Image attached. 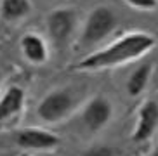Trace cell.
<instances>
[{"label": "cell", "mask_w": 158, "mask_h": 156, "mask_svg": "<svg viewBox=\"0 0 158 156\" xmlns=\"http://www.w3.org/2000/svg\"><path fill=\"white\" fill-rule=\"evenodd\" d=\"M155 43H156L155 37H151L148 33H129L125 37H122L120 40L113 42L106 49L94 52V54L84 57L82 61H78L73 66V69L90 71V69H104L123 64L127 61H132L143 55L149 49H153Z\"/></svg>", "instance_id": "6da1fadb"}, {"label": "cell", "mask_w": 158, "mask_h": 156, "mask_svg": "<svg viewBox=\"0 0 158 156\" xmlns=\"http://www.w3.org/2000/svg\"><path fill=\"white\" fill-rule=\"evenodd\" d=\"M116 26V18L110 7H96L89 14L87 21L82 33V42L84 43H96L108 37Z\"/></svg>", "instance_id": "7a4b0ae2"}, {"label": "cell", "mask_w": 158, "mask_h": 156, "mask_svg": "<svg viewBox=\"0 0 158 156\" xmlns=\"http://www.w3.org/2000/svg\"><path fill=\"white\" fill-rule=\"evenodd\" d=\"M71 108H73V97L70 92L54 90L40 101L37 113L44 121L52 123V121H59L63 116H66Z\"/></svg>", "instance_id": "3957f363"}, {"label": "cell", "mask_w": 158, "mask_h": 156, "mask_svg": "<svg viewBox=\"0 0 158 156\" xmlns=\"http://www.w3.org/2000/svg\"><path fill=\"white\" fill-rule=\"evenodd\" d=\"M77 23V14L71 9H56L47 18V30L56 43H64L71 37Z\"/></svg>", "instance_id": "277c9868"}, {"label": "cell", "mask_w": 158, "mask_h": 156, "mask_svg": "<svg viewBox=\"0 0 158 156\" xmlns=\"http://www.w3.org/2000/svg\"><path fill=\"white\" fill-rule=\"evenodd\" d=\"M111 118V104L104 97H94L87 102L82 113L85 127L89 130H99L110 121Z\"/></svg>", "instance_id": "5b68a950"}, {"label": "cell", "mask_w": 158, "mask_h": 156, "mask_svg": "<svg viewBox=\"0 0 158 156\" xmlns=\"http://www.w3.org/2000/svg\"><path fill=\"white\" fill-rule=\"evenodd\" d=\"M16 144L26 149H51L59 144V137L40 129H24L16 132Z\"/></svg>", "instance_id": "8992f818"}, {"label": "cell", "mask_w": 158, "mask_h": 156, "mask_svg": "<svg viewBox=\"0 0 158 156\" xmlns=\"http://www.w3.org/2000/svg\"><path fill=\"white\" fill-rule=\"evenodd\" d=\"M156 127H158V102L146 101L139 109V121H137V129L134 130L132 141L137 144L146 142L153 135Z\"/></svg>", "instance_id": "52a82bcc"}, {"label": "cell", "mask_w": 158, "mask_h": 156, "mask_svg": "<svg viewBox=\"0 0 158 156\" xmlns=\"http://www.w3.org/2000/svg\"><path fill=\"white\" fill-rule=\"evenodd\" d=\"M21 49L24 57L33 64H42L47 61V45L38 35H33V33L24 35L21 40Z\"/></svg>", "instance_id": "ba28073f"}, {"label": "cell", "mask_w": 158, "mask_h": 156, "mask_svg": "<svg viewBox=\"0 0 158 156\" xmlns=\"http://www.w3.org/2000/svg\"><path fill=\"white\" fill-rule=\"evenodd\" d=\"M24 104V90L21 87H10L0 99V121L18 115Z\"/></svg>", "instance_id": "9c48e42d"}, {"label": "cell", "mask_w": 158, "mask_h": 156, "mask_svg": "<svg viewBox=\"0 0 158 156\" xmlns=\"http://www.w3.org/2000/svg\"><path fill=\"white\" fill-rule=\"evenodd\" d=\"M30 0H2L0 2V14L5 21H18L30 12Z\"/></svg>", "instance_id": "30bf717a"}, {"label": "cell", "mask_w": 158, "mask_h": 156, "mask_svg": "<svg viewBox=\"0 0 158 156\" xmlns=\"http://www.w3.org/2000/svg\"><path fill=\"white\" fill-rule=\"evenodd\" d=\"M149 75H151V64L139 66L134 73L130 75L129 82H127V92H129V96H132V97L139 96L141 92L144 90V87L148 85Z\"/></svg>", "instance_id": "8fae6325"}, {"label": "cell", "mask_w": 158, "mask_h": 156, "mask_svg": "<svg viewBox=\"0 0 158 156\" xmlns=\"http://www.w3.org/2000/svg\"><path fill=\"white\" fill-rule=\"evenodd\" d=\"M123 2H127L135 9H143V10H151L158 5V0H123Z\"/></svg>", "instance_id": "7c38bea8"}, {"label": "cell", "mask_w": 158, "mask_h": 156, "mask_svg": "<svg viewBox=\"0 0 158 156\" xmlns=\"http://www.w3.org/2000/svg\"><path fill=\"white\" fill-rule=\"evenodd\" d=\"M82 156H115V153H113V149L110 146H98L85 151Z\"/></svg>", "instance_id": "4fadbf2b"}, {"label": "cell", "mask_w": 158, "mask_h": 156, "mask_svg": "<svg viewBox=\"0 0 158 156\" xmlns=\"http://www.w3.org/2000/svg\"><path fill=\"white\" fill-rule=\"evenodd\" d=\"M153 156H158V146L155 147V153H153Z\"/></svg>", "instance_id": "5bb4252c"}]
</instances>
